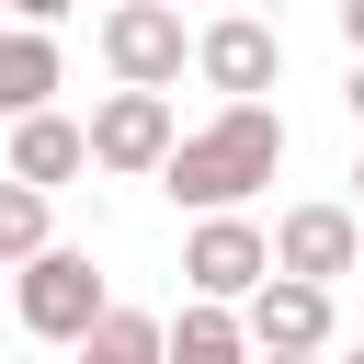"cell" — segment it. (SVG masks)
Returning <instances> with one entry per match:
<instances>
[{
  "instance_id": "13",
  "label": "cell",
  "mask_w": 364,
  "mask_h": 364,
  "mask_svg": "<svg viewBox=\"0 0 364 364\" xmlns=\"http://www.w3.org/2000/svg\"><path fill=\"white\" fill-rule=\"evenodd\" d=\"M46 239H57V216H46V193H34V182H11V171H0V262H34V250H46Z\"/></svg>"
},
{
  "instance_id": "20",
  "label": "cell",
  "mask_w": 364,
  "mask_h": 364,
  "mask_svg": "<svg viewBox=\"0 0 364 364\" xmlns=\"http://www.w3.org/2000/svg\"><path fill=\"white\" fill-rule=\"evenodd\" d=\"M228 11H239V0H228Z\"/></svg>"
},
{
  "instance_id": "9",
  "label": "cell",
  "mask_w": 364,
  "mask_h": 364,
  "mask_svg": "<svg viewBox=\"0 0 364 364\" xmlns=\"http://www.w3.org/2000/svg\"><path fill=\"white\" fill-rule=\"evenodd\" d=\"M80 171H91V136H80L68 114H11V182L57 193V182H80Z\"/></svg>"
},
{
  "instance_id": "7",
  "label": "cell",
  "mask_w": 364,
  "mask_h": 364,
  "mask_svg": "<svg viewBox=\"0 0 364 364\" xmlns=\"http://www.w3.org/2000/svg\"><path fill=\"white\" fill-rule=\"evenodd\" d=\"M80 136H91V171H159L171 159V91H102Z\"/></svg>"
},
{
  "instance_id": "10",
  "label": "cell",
  "mask_w": 364,
  "mask_h": 364,
  "mask_svg": "<svg viewBox=\"0 0 364 364\" xmlns=\"http://www.w3.org/2000/svg\"><path fill=\"white\" fill-rule=\"evenodd\" d=\"M57 80H68L57 34H46V23H11V34H0V114H46Z\"/></svg>"
},
{
  "instance_id": "2",
  "label": "cell",
  "mask_w": 364,
  "mask_h": 364,
  "mask_svg": "<svg viewBox=\"0 0 364 364\" xmlns=\"http://www.w3.org/2000/svg\"><path fill=\"white\" fill-rule=\"evenodd\" d=\"M11 307H23V330H34V341H57V353H68V341H80V330H91V318H102L114 296H102V273H91V250H68V239H46L34 262H11Z\"/></svg>"
},
{
  "instance_id": "11",
  "label": "cell",
  "mask_w": 364,
  "mask_h": 364,
  "mask_svg": "<svg viewBox=\"0 0 364 364\" xmlns=\"http://www.w3.org/2000/svg\"><path fill=\"white\" fill-rule=\"evenodd\" d=\"M159 364H250V330L228 307H182V330H159Z\"/></svg>"
},
{
  "instance_id": "16",
  "label": "cell",
  "mask_w": 364,
  "mask_h": 364,
  "mask_svg": "<svg viewBox=\"0 0 364 364\" xmlns=\"http://www.w3.org/2000/svg\"><path fill=\"white\" fill-rule=\"evenodd\" d=\"M341 102H353V125H364V57H353V91H341Z\"/></svg>"
},
{
  "instance_id": "19",
  "label": "cell",
  "mask_w": 364,
  "mask_h": 364,
  "mask_svg": "<svg viewBox=\"0 0 364 364\" xmlns=\"http://www.w3.org/2000/svg\"><path fill=\"white\" fill-rule=\"evenodd\" d=\"M353 182H364V159H353Z\"/></svg>"
},
{
  "instance_id": "1",
  "label": "cell",
  "mask_w": 364,
  "mask_h": 364,
  "mask_svg": "<svg viewBox=\"0 0 364 364\" xmlns=\"http://www.w3.org/2000/svg\"><path fill=\"white\" fill-rule=\"evenodd\" d=\"M273 171H284V114H273V102H228L216 125L171 136L159 193H171V205H193V216H239Z\"/></svg>"
},
{
  "instance_id": "3",
  "label": "cell",
  "mask_w": 364,
  "mask_h": 364,
  "mask_svg": "<svg viewBox=\"0 0 364 364\" xmlns=\"http://www.w3.org/2000/svg\"><path fill=\"white\" fill-rule=\"evenodd\" d=\"M102 68H114L125 91H171V80L193 68L182 11H171V0H114V11H102Z\"/></svg>"
},
{
  "instance_id": "14",
  "label": "cell",
  "mask_w": 364,
  "mask_h": 364,
  "mask_svg": "<svg viewBox=\"0 0 364 364\" xmlns=\"http://www.w3.org/2000/svg\"><path fill=\"white\" fill-rule=\"evenodd\" d=\"M341 46H353V57H364V0H341Z\"/></svg>"
},
{
  "instance_id": "8",
  "label": "cell",
  "mask_w": 364,
  "mask_h": 364,
  "mask_svg": "<svg viewBox=\"0 0 364 364\" xmlns=\"http://www.w3.org/2000/svg\"><path fill=\"white\" fill-rule=\"evenodd\" d=\"M239 330H250V353H330V284L262 273V284L239 296Z\"/></svg>"
},
{
  "instance_id": "5",
  "label": "cell",
  "mask_w": 364,
  "mask_h": 364,
  "mask_svg": "<svg viewBox=\"0 0 364 364\" xmlns=\"http://www.w3.org/2000/svg\"><path fill=\"white\" fill-rule=\"evenodd\" d=\"M273 273H296V284H341V273H364V216H353V205H284V228H273Z\"/></svg>"
},
{
  "instance_id": "4",
  "label": "cell",
  "mask_w": 364,
  "mask_h": 364,
  "mask_svg": "<svg viewBox=\"0 0 364 364\" xmlns=\"http://www.w3.org/2000/svg\"><path fill=\"white\" fill-rule=\"evenodd\" d=\"M193 80H205V91H228V102H262V91L284 80V34H273V23H250V11H216V23L193 34Z\"/></svg>"
},
{
  "instance_id": "17",
  "label": "cell",
  "mask_w": 364,
  "mask_h": 364,
  "mask_svg": "<svg viewBox=\"0 0 364 364\" xmlns=\"http://www.w3.org/2000/svg\"><path fill=\"white\" fill-rule=\"evenodd\" d=\"M250 364H318V353H250Z\"/></svg>"
},
{
  "instance_id": "6",
  "label": "cell",
  "mask_w": 364,
  "mask_h": 364,
  "mask_svg": "<svg viewBox=\"0 0 364 364\" xmlns=\"http://www.w3.org/2000/svg\"><path fill=\"white\" fill-rule=\"evenodd\" d=\"M262 273H273V239H262L250 216H193V239H182V284H193L205 307L250 296Z\"/></svg>"
},
{
  "instance_id": "12",
  "label": "cell",
  "mask_w": 364,
  "mask_h": 364,
  "mask_svg": "<svg viewBox=\"0 0 364 364\" xmlns=\"http://www.w3.org/2000/svg\"><path fill=\"white\" fill-rule=\"evenodd\" d=\"M68 364H159V318H148V307H102V318L68 341Z\"/></svg>"
},
{
  "instance_id": "15",
  "label": "cell",
  "mask_w": 364,
  "mask_h": 364,
  "mask_svg": "<svg viewBox=\"0 0 364 364\" xmlns=\"http://www.w3.org/2000/svg\"><path fill=\"white\" fill-rule=\"evenodd\" d=\"M11 11H23V23H57V11H68V0H11Z\"/></svg>"
},
{
  "instance_id": "18",
  "label": "cell",
  "mask_w": 364,
  "mask_h": 364,
  "mask_svg": "<svg viewBox=\"0 0 364 364\" xmlns=\"http://www.w3.org/2000/svg\"><path fill=\"white\" fill-rule=\"evenodd\" d=\"M341 364H364V353H341Z\"/></svg>"
}]
</instances>
